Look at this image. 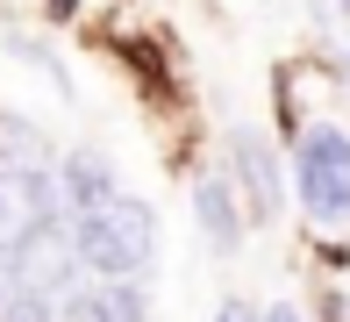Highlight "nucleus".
<instances>
[{"instance_id":"nucleus-5","label":"nucleus","mask_w":350,"mask_h":322,"mask_svg":"<svg viewBox=\"0 0 350 322\" xmlns=\"http://www.w3.org/2000/svg\"><path fill=\"white\" fill-rule=\"evenodd\" d=\"M193 215H200V230H208L215 251H236V244H243V201H236V179H229V172H200V179H193Z\"/></svg>"},{"instance_id":"nucleus-8","label":"nucleus","mask_w":350,"mask_h":322,"mask_svg":"<svg viewBox=\"0 0 350 322\" xmlns=\"http://www.w3.org/2000/svg\"><path fill=\"white\" fill-rule=\"evenodd\" d=\"M265 322H300L293 308H286V301H279V308H265Z\"/></svg>"},{"instance_id":"nucleus-6","label":"nucleus","mask_w":350,"mask_h":322,"mask_svg":"<svg viewBox=\"0 0 350 322\" xmlns=\"http://www.w3.org/2000/svg\"><path fill=\"white\" fill-rule=\"evenodd\" d=\"M0 322H57V301H51V294H22V286H14L8 308H0Z\"/></svg>"},{"instance_id":"nucleus-3","label":"nucleus","mask_w":350,"mask_h":322,"mask_svg":"<svg viewBox=\"0 0 350 322\" xmlns=\"http://www.w3.org/2000/svg\"><path fill=\"white\" fill-rule=\"evenodd\" d=\"M57 193H65V208H79V222L122 201V193H115V165H107L100 151H65V165H57Z\"/></svg>"},{"instance_id":"nucleus-4","label":"nucleus","mask_w":350,"mask_h":322,"mask_svg":"<svg viewBox=\"0 0 350 322\" xmlns=\"http://www.w3.org/2000/svg\"><path fill=\"white\" fill-rule=\"evenodd\" d=\"M229 172L243 179V201H250V215H279V165H272V151H265L250 129H229Z\"/></svg>"},{"instance_id":"nucleus-1","label":"nucleus","mask_w":350,"mask_h":322,"mask_svg":"<svg viewBox=\"0 0 350 322\" xmlns=\"http://www.w3.org/2000/svg\"><path fill=\"white\" fill-rule=\"evenodd\" d=\"M72 258L86 272H100L107 286H129L143 265L157 258V215L143 201H129L122 193L115 208H100V215H86V222H72Z\"/></svg>"},{"instance_id":"nucleus-2","label":"nucleus","mask_w":350,"mask_h":322,"mask_svg":"<svg viewBox=\"0 0 350 322\" xmlns=\"http://www.w3.org/2000/svg\"><path fill=\"white\" fill-rule=\"evenodd\" d=\"M293 186L314 222H350V136L329 122H308L293 143Z\"/></svg>"},{"instance_id":"nucleus-11","label":"nucleus","mask_w":350,"mask_h":322,"mask_svg":"<svg viewBox=\"0 0 350 322\" xmlns=\"http://www.w3.org/2000/svg\"><path fill=\"white\" fill-rule=\"evenodd\" d=\"M329 8H343V14H350V0H329Z\"/></svg>"},{"instance_id":"nucleus-7","label":"nucleus","mask_w":350,"mask_h":322,"mask_svg":"<svg viewBox=\"0 0 350 322\" xmlns=\"http://www.w3.org/2000/svg\"><path fill=\"white\" fill-rule=\"evenodd\" d=\"M215 322H265V315H250L243 301H221V308H215Z\"/></svg>"},{"instance_id":"nucleus-9","label":"nucleus","mask_w":350,"mask_h":322,"mask_svg":"<svg viewBox=\"0 0 350 322\" xmlns=\"http://www.w3.org/2000/svg\"><path fill=\"white\" fill-rule=\"evenodd\" d=\"M336 86H343V93H350V51H343V58H336Z\"/></svg>"},{"instance_id":"nucleus-10","label":"nucleus","mask_w":350,"mask_h":322,"mask_svg":"<svg viewBox=\"0 0 350 322\" xmlns=\"http://www.w3.org/2000/svg\"><path fill=\"white\" fill-rule=\"evenodd\" d=\"M43 8H51V22H65V14H72V0H43Z\"/></svg>"}]
</instances>
